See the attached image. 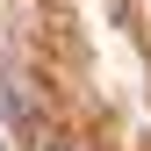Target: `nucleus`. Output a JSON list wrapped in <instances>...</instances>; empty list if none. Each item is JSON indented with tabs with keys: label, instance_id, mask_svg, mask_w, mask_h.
I'll return each instance as SVG.
<instances>
[{
	"label": "nucleus",
	"instance_id": "1",
	"mask_svg": "<svg viewBox=\"0 0 151 151\" xmlns=\"http://www.w3.org/2000/svg\"><path fill=\"white\" fill-rule=\"evenodd\" d=\"M50 151H65V144H50Z\"/></svg>",
	"mask_w": 151,
	"mask_h": 151
}]
</instances>
